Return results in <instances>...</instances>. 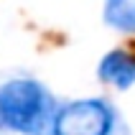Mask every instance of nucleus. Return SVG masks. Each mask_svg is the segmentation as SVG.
Masks as SVG:
<instances>
[{
  "instance_id": "f257e3e1",
  "label": "nucleus",
  "mask_w": 135,
  "mask_h": 135,
  "mask_svg": "<svg viewBox=\"0 0 135 135\" xmlns=\"http://www.w3.org/2000/svg\"><path fill=\"white\" fill-rule=\"evenodd\" d=\"M54 99L38 82L15 79L0 87V122L26 135H44L54 122Z\"/></svg>"
},
{
  "instance_id": "f03ea898",
  "label": "nucleus",
  "mask_w": 135,
  "mask_h": 135,
  "mask_svg": "<svg viewBox=\"0 0 135 135\" xmlns=\"http://www.w3.org/2000/svg\"><path fill=\"white\" fill-rule=\"evenodd\" d=\"M115 112L102 99L71 102L54 117V135H110Z\"/></svg>"
},
{
  "instance_id": "7ed1b4c3",
  "label": "nucleus",
  "mask_w": 135,
  "mask_h": 135,
  "mask_svg": "<svg viewBox=\"0 0 135 135\" xmlns=\"http://www.w3.org/2000/svg\"><path fill=\"white\" fill-rule=\"evenodd\" d=\"M99 79L115 84L117 89H128L135 84V56L122 49H115L99 61Z\"/></svg>"
},
{
  "instance_id": "20e7f679",
  "label": "nucleus",
  "mask_w": 135,
  "mask_h": 135,
  "mask_svg": "<svg viewBox=\"0 0 135 135\" xmlns=\"http://www.w3.org/2000/svg\"><path fill=\"white\" fill-rule=\"evenodd\" d=\"M105 21L125 33H135V0H105Z\"/></svg>"
}]
</instances>
